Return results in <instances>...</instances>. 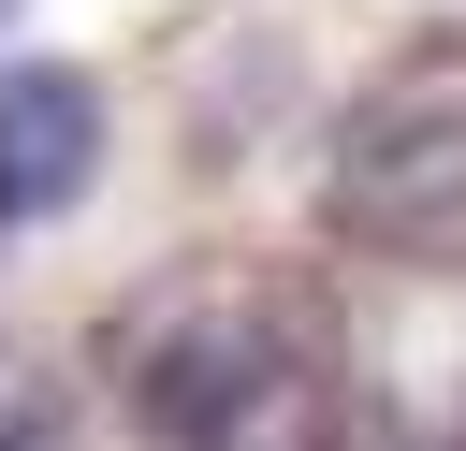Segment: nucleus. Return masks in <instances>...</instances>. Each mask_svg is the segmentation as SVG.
<instances>
[{
	"label": "nucleus",
	"mask_w": 466,
	"mask_h": 451,
	"mask_svg": "<svg viewBox=\"0 0 466 451\" xmlns=\"http://www.w3.org/2000/svg\"><path fill=\"white\" fill-rule=\"evenodd\" d=\"M131 422L160 451H335L350 407L320 378V349L262 306H160L131 335Z\"/></svg>",
	"instance_id": "nucleus-1"
},
{
	"label": "nucleus",
	"mask_w": 466,
	"mask_h": 451,
	"mask_svg": "<svg viewBox=\"0 0 466 451\" xmlns=\"http://www.w3.org/2000/svg\"><path fill=\"white\" fill-rule=\"evenodd\" d=\"M451 218H466V58L393 73V87L335 131V233L437 247Z\"/></svg>",
	"instance_id": "nucleus-2"
},
{
	"label": "nucleus",
	"mask_w": 466,
	"mask_h": 451,
	"mask_svg": "<svg viewBox=\"0 0 466 451\" xmlns=\"http://www.w3.org/2000/svg\"><path fill=\"white\" fill-rule=\"evenodd\" d=\"M102 189V87L73 58H0V233H44Z\"/></svg>",
	"instance_id": "nucleus-3"
},
{
	"label": "nucleus",
	"mask_w": 466,
	"mask_h": 451,
	"mask_svg": "<svg viewBox=\"0 0 466 451\" xmlns=\"http://www.w3.org/2000/svg\"><path fill=\"white\" fill-rule=\"evenodd\" d=\"M0 15H15V0H0Z\"/></svg>",
	"instance_id": "nucleus-4"
}]
</instances>
